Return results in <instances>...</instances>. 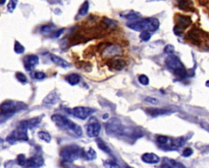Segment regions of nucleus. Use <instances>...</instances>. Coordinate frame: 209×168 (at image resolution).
Segmentation results:
<instances>
[{
	"label": "nucleus",
	"mask_w": 209,
	"mask_h": 168,
	"mask_svg": "<svg viewBox=\"0 0 209 168\" xmlns=\"http://www.w3.org/2000/svg\"><path fill=\"white\" fill-rule=\"evenodd\" d=\"M52 120L61 129L70 131L77 136H82V130L81 126H78L75 122L70 121V119H68L65 116L61 115V114H54L52 116Z\"/></svg>",
	"instance_id": "obj_1"
},
{
	"label": "nucleus",
	"mask_w": 209,
	"mask_h": 168,
	"mask_svg": "<svg viewBox=\"0 0 209 168\" xmlns=\"http://www.w3.org/2000/svg\"><path fill=\"white\" fill-rule=\"evenodd\" d=\"M127 26L135 31H155L159 27V21L156 18H146L141 21H131L127 24Z\"/></svg>",
	"instance_id": "obj_2"
},
{
	"label": "nucleus",
	"mask_w": 209,
	"mask_h": 168,
	"mask_svg": "<svg viewBox=\"0 0 209 168\" xmlns=\"http://www.w3.org/2000/svg\"><path fill=\"white\" fill-rule=\"evenodd\" d=\"M83 151L78 145H67L61 149L60 155L66 162H74L79 158H83Z\"/></svg>",
	"instance_id": "obj_3"
},
{
	"label": "nucleus",
	"mask_w": 209,
	"mask_h": 168,
	"mask_svg": "<svg viewBox=\"0 0 209 168\" xmlns=\"http://www.w3.org/2000/svg\"><path fill=\"white\" fill-rule=\"evenodd\" d=\"M21 103H16L12 101H6L0 105V112L2 115L9 116L12 115L19 109H22V106H20Z\"/></svg>",
	"instance_id": "obj_4"
},
{
	"label": "nucleus",
	"mask_w": 209,
	"mask_h": 168,
	"mask_svg": "<svg viewBox=\"0 0 209 168\" xmlns=\"http://www.w3.org/2000/svg\"><path fill=\"white\" fill-rule=\"evenodd\" d=\"M106 133L109 135H118L122 132V126L121 121L118 118H111L106 124Z\"/></svg>",
	"instance_id": "obj_5"
},
{
	"label": "nucleus",
	"mask_w": 209,
	"mask_h": 168,
	"mask_svg": "<svg viewBox=\"0 0 209 168\" xmlns=\"http://www.w3.org/2000/svg\"><path fill=\"white\" fill-rule=\"evenodd\" d=\"M28 140L29 137L27 135V129L22 128L20 126H18L15 131H13L10 136H8L7 138V141L11 144H13L17 141H27Z\"/></svg>",
	"instance_id": "obj_6"
},
{
	"label": "nucleus",
	"mask_w": 209,
	"mask_h": 168,
	"mask_svg": "<svg viewBox=\"0 0 209 168\" xmlns=\"http://www.w3.org/2000/svg\"><path fill=\"white\" fill-rule=\"evenodd\" d=\"M95 109L89 107H83V106H78L75 107L71 110L72 114L77 118L85 120L91 116L93 113H95Z\"/></svg>",
	"instance_id": "obj_7"
},
{
	"label": "nucleus",
	"mask_w": 209,
	"mask_h": 168,
	"mask_svg": "<svg viewBox=\"0 0 209 168\" xmlns=\"http://www.w3.org/2000/svg\"><path fill=\"white\" fill-rule=\"evenodd\" d=\"M102 126L96 118H92L87 123V135L91 138L97 137L100 134Z\"/></svg>",
	"instance_id": "obj_8"
},
{
	"label": "nucleus",
	"mask_w": 209,
	"mask_h": 168,
	"mask_svg": "<svg viewBox=\"0 0 209 168\" xmlns=\"http://www.w3.org/2000/svg\"><path fill=\"white\" fill-rule=\"evenodd\" d=\"M38 64V57L36 55H29L24 58V66L27 71H31Z\"/></svg>",
	"instance_id": "obj_9"
},
{
	"label": "nucleus",
	"mask_w": 209,
	"mask_h": 168,
	"mask_svg": "<svg viewBox=\"0 0 209 168\" xmlns=\"http://www.w3.org/2000/svg\"><path fill=\"white\" fill-rule=\"evenodd\" d=\"M43 159L40 156H34L30 158L26 159L25 167L26 168H38L42 166Z\"/></svg>",
	"instance_id": "obj_10"
},
{
	"label": "nucleus",
	"mask_w": 209,
	"mask_h": 168,
	"mask_svg": "<svg viewBox=\"0 0 209 168\" xmlns=\"http://www.w3.org/2000/svg\"><path fill=\"white\" fill-rule=\"evenodd\" d=\"M166 64L169 68H171L173 70L178 69V68L183 67V65L180 61V60L173 55H169L167 57V58L166 59Z\"/></svg>",
	"instance_id": "obj_11"
},
{
	"label": "nucleus",
	"mask_w": 209,
	"mask_h": 168,
	"mask_svg": "<svg viewBox=\"0 0 209 168\" xmlns=\"http://www.w3.org/2000/svg\"><path fill=\"white\" fill-rule=\"evenodd\" d=\"M142 159L144 162L148 164H156L160 161V158L157 154L153 153H144L142 157Z\"/></svg>",
	"instance_id": "obj_12"
},
{
	"label": "nucleus",
	"mask_w": 209,
	"mask_h": 168,
	"mask_svg": "<svg viewBox=\"0 0 209 168\" xmlns=\"http://www.w3.org/2000/svg\"><path fill=\"white\" fill-rule=\"evenodd\" d=\"M176 20L177 22V26L182 28V30L186 29L191 24V18L190 17H186V16L177 15L176 17Z\"/></svg>",
	"instance_id": "obj_13"
},
{
	"label": "nucleus",
	"mask_w": 209,
	"mask_h": 168,
	"mask_svg": "<svg viewBox=\"0 0 209 168\" xmlns=\"http://www.w3.org/2000/svg\"><path fill=\"white\" fill-rule=\"evenodd\" d=\"M108 65H109V67L111 68L112 69L118 70L119 71V70H122V69H124L126 63H125V61L123 60L114 59L112 60V61H110L108 63Z\"/></svg>",
	"instance_id": "obj_14"
},
{
	"label": "nucleus",
	"mask_w": 209,
	"mask_h": 168,
	"mask_svg": "<svg viewBox=\"0 0 209 168\" xmlns=\"http://www.w3.org/2000/svg\"><path fill=\"white\" fill-rule=\"evenodd\" d=\"M59 101V96L56 92H51L48 94L43 100V105H53L57 103Z\"/></svg>",
	"instance_id": "obj_15"
},
{
	"label": "nucleus",
	"mask_w": 209,
	"mask_h": 168,
	"mask_svg": "<svg viewBox=\"0 0 209 168\" xmlns=\"http://www.w3.org/2000/svg\"><path fill=\"white\" fill-rule=\"evenodd\" d=\"M50 58H51L52 62H54V63L57 64V65H59V66H61V67L62 68H68L70 65L66 60L62 59L61 57H58L57 55L52 54L51 56H50Z\"/></svg>",
	"instance_id": "obj_16"
},
{
	"label": "nucleus",
	"mask_w": 209,
	"mask_h": 168,
	"mask_svg": "<svg viewBox=\"0 0 209 168\" xmlns=\"http://www.w3.org/2000/svg\"><path fill=\"white\" fill-rule=\"evenodd\" d=\"M146 114L150 116H153V117L163 115V114H167L170 113V111L167 109H146Z\"/></svg>",
	"instance_id": "obj_17"
},
{
	"label": "nucleus",
	"mask_w": 209,
	"mask_h": 168,
	"mask_svg": "<svg viewBox=\"0 0 209 168\" xmlns=\"http://www.w3.org/2000/svg\"><path fill=\"white\" fill-rule=\"evenodd\" d=\"M66 82H69L72 86H75L80 82V76L77 74H70L66 76Z\"/></svg>",
	"instance_id": "obj_18"
},
{
	"label": "nucleus",
	"mask_w": 209,
	"mask_h": 168,
	"mask_svg": "<svg viewBox=\"0 0 209 168\" xmlns=\"http://www.w3.org/2000/svg\"><path fill=\"white\" fill-rule=\"evenodd\" d=\"M189 39L192 42H194V44H198V43H200V37H199V34L196 33V31L194 30H191L190 32L188 33V35H187Z\"/></svg>",
	"instance_id": "obj_19"
},
{
	"label": "nucleus",
	"mask_w": 209,
	"mask_h": 168,
	"mask_svg": "<svg viewBox=\"0 0 209 168\" xmlns=\"http://www.w3.org/2000/svg\"><path fill=\"white\" fill-rule=\"evenodd\" d=\"M178 7L182 10H189L192 7L193 3L190 0H178Z\"/></svg>",
	"instance_id": "obj_20"
},
{
	"label": "nucleus",
	"mask_w": 209,
	"mask_h": 168,
	"mask_svg": "<svg viewBox=\"0 0 209 168\" xmlns=\"http://www.w3.org/2000/svg\"><path fill=\"white\" fill-rule=\"evenodd\" d=\"M96 141H97V145H98V147L102 149V151L105 152V153H108V154H110V153H111V151H110V149L109 148V146H108V145H106V144L103 141H102V139L97 138Z\"/></svg>",
	"instance_id": "obj_21"
},
{
	"label": "nucleus",
	"mask_w": 209,
	"mask_h": 168,
	"mask_svg": "<svg viewBox=\"0 0 209 168\" xmlns=\"http://www.w3.org/2000/svg\"><path fill=\"white\" fill-rule=\"evenodd\" d=\"M83 158L87 160H94L97 158V153L96 151L92 148H89L87 151H83Z\"/></svg>",
	"instance_id": "obj_22"
},
{
	"label": "nucleus",
	"mask_w": 209,
	"mask_h": 168,
	"mask_svg": "<svg viewBox=\"0 0 209 168\" xmlns=\"http://www.w3.org/2000/svg\"><path fill=\"white\" fill-rule=\"evenodd\" d=\"M88 10H89V2L87 0V1H85V2L82 3V6H81L80 9L78 11V17H84L85 15H87V14Z\"/></svg>",
	"instance_id": "obj_23"
},
{
	"label": "nucleus",
	"mask_w": 209,
	"mask_h": 168,
	"mask_svg": "<svg viewBox=\"0 0 209 168\" xmlns=\"http://www.w3.org/2000/svg\"><path fill=\"white\" fill-rule=\"evenodd\" d=\"M38 136V138L40 139V140H42V141L47 142V143H49L52 140L51 135L49 134L48 132H46V131H39Z\"/></svg>",
	"instance_id": "obj_24"
},
{
	"label": "nucleus",
	"mask_w": 209,
	"mask_h": 168,
	"mask_svg": "<svg viewBox=\"0 0 209 168\" xmlns=\"http://www.w3.org/2000/svg\"><path fill=\"white\" fill-rule=\"evenodd\" d=\"M174 74H175L176 76L179 77V78H184L186 75H187V72H186V69H185L183 66V67L178 68V69H175V70H174Z\"/></svg>",
	"instance_id": "obj_25"
},
{
	"label": "nucleus",
	"mask_w": 209,
	"mask_h": 168,
	"mask_svg": "<svg viewBox=\"0 0 209 168\" xmlns=\"http://www.w3.org/2000/svg\"><path fill=\"white\" fill-rule=\"evenodd\" d=\"M16 78H17V79L20 82H21V83L26 84V82H28L26 76L23 73H21V72H17V74H16Z\"/></svg>",
	"instance_id": "obj_26"
},
{
	"label": "nucleus",
	"mask_w": 209,
	"mask_h": 168,
	"mask_svg": "<svg viewBox=\"0 0 209 168\" xmlns=\"http://www.w3.org/2000/svg\"><path fill=\"white\" fill-rule=\"evenodd\" d=\"M14 51L17 54H22L25 52V47L18 41H16L15 45H14Z\"/></svg>",
	"instance_id": "obj_27"
},
{
	"label": "nucleus",
	"mask_w": 209,
	"mask_h": 168,
	"mask_svg": "<svg viewBox=\"0 0 209 168\" xmlns=\"http://www.w3.org/2000/svg\"><path fill=\"white\" fill-rule=\"evenodd\" d=\"M151 38V34L149 31H142L141 35H140V38L143 41V42H148L149 40Z\"/></svg>",
	"instance_id": "obj_28"
},
{
	"label": "nucleus",
	"mask_w": 209,
	"mask_h": 168,
	"mask_svg": "<svg viewBox=\"0 0 209 168\" xmlns=\"http://www.w3.org/2000/svg\"><path fill=\"white\" fill-rule=\"evenodd\" d=\"M17 2H18V0H10L9 1V2L7 3V10L10 12H12L13 11L15 10L16 7H17Z\"/></svg>",
	"instance_id": "obj_29"
},
{
	"label": "nucleus",
	"mask_w": 209,
	"mask_h": 168,
	"mask_svg": "<svg viewBox=\"0 0 209 168\" xmlns=\"http://www.w3.org/2000/svg\"><path fill=\"white\" fill-rule=\"evenodd\" d=\"M138 81L141 84L144 85V86H146V85H148L149 82H150V80H149V78L145 74H142V75L139 76V78H138Z\"/></svg>",
	"instance_id": "obj_30"
},
{
	"label": "nucleus",
	"mask_w": 209,
	"mask_h": 168,
	"mask_svg": "<svg viewBox=\"0 0 209 168\" xmlns=\"http://www.w3.org/2000/svg\"><path fill=\"white\" fill-rule=\"evenodd\" d=\"M140 17H141V16H140L139 13H137V12L129 13V14H127V15L124 16L125 18H127V20H130L131 21H136V20L138 19Z\"/></svg>",
	"instance_id": "obj_31"
},
{
	"label": "nucleus",
	"mask_w": 209,
	"mask_h": 168,
	"mask_svg": "<svg viewBox=\"0 0 209 168\" xmlns=\"http://www.w3.org/2000/svg\"><path fill=\"white\" fill-rule=\"evenodd\" d=\"M40 30L42 34H49V33H51V32L53 30V26H52V25H43V26L41 27Z\"/></svg>",
	"instance_id": "obj_32"
},
{
	"label": "nucleus",
	"mask_w": 209,
	"mask_h": 168,
	"mask_svg": "<svg viewBox=\"0 0 209 168\" xmlns=\"http://www.w3.org/2000/svg\"><path fill=\"white\" fill-rule=\"evenodd\" d=\"M26 159L27 158H26V156L24 155V154H19V155L17 156V163L19 164L20 166H24L25 164H26Z\"/></svg>",
	"instance_id": "obj_33"
},
{
	"label": "nucleus",
	"mask_w": 209,
	"mask_h": 168,
	"mask_svg": "<svg viewBox=\"0 0 209 168\" xmlns=\"http://www.w3.org/2000/svg\"><path fill=\"white\" fill-rule=\"evenodd\" d=\"M166 161H167V162H168V163L171 164L172 166H173V167H176V168H186V166H184L183 164L181 163V162H176V161H174V160H166Z\"/></svg>",
	"instance_id": "obj_34"
},
{
	"label": "nucleus",
	"mask_w": 209,
	"mask_h": 168,
	"mask_svg": "<svg viewBox=\"0 0 209 168\" xmlns=\"http://www.w3.org/2000/svg\"><path fill=\"white\" fill-rule=\"evenodd\" d=\"M174 51H175V49H174V47L171 44L167 45V46L164 47V52L166 53V54L172 55L174 52Z\"/></svg>",
	"instance_id": "obj_35"
},
{
	"label": "nucleus",
	"mask_w": 209,
	"mask_h": 168,
	"mask_svg": "<svg viewBox=\"0 0 209 168\" xmlns=\"http://www.w3.org/2000/svg\"><path fill=\"white\" fill-rule=\"evenodd\" d=\"M34 78H36V79L38 80H42L46 78V74L44 73H42V72H35L34 74Z\"/></svg>",
	"instance_id": "obj_36"
},
{
	"label": "nucleus",
	"mask_w": 209,
	"mask_h": 168,
	"mask_svg": "<svg viewBox=\"0 0 209 168\" xmlns=\"http://www.w3.org/2000/svg\"><path fill=\"white\" fill-rule=\"evenodd\" d=\"M106 164L109 166V168H120V166L116 162H114V161H106Z\"/></svg>",
	"instance_id": "obj_37"
},
{
	"label": "nucleus",
	"mask_w": 209,
	"mask_h": 168,
	"mask_svg": "<svg viewBox=\"0 0 209 168\" xmlns=\"http://www.w3.org/2000/svg\"><path fill=\"white\" fill-rule=\"evenodd\" d=\"M193 154V150L190 148H186L183 150V153H182V155L186 158H188L190 156H191Z\"/></svg>",
	"instance_id": "obj_38"
},
{
	"label": "nucleus",
	"mask_w": 209,
	"mask_h": 168,
	"mask_svg": "<svg viewBox=\"0 0 209 168\" xmlns=\"http://www.w3.org/2000/svg\"><path fill=\"white\" fill-rule=\"evenodd\" d=\"M104 21H105V24H106V25H107L108 27L114 28L116 26V23H115L114 21H112V20H110V19H107V18H106V19L104 20Z\"/></svg>",
	"instance_id": "obj_39"
},
{
	"label": "nucleus",
	"mask_w": 209,
	"mask_h": 168,
	"mask_svg": "<svg viewBox=\"0 0 209 168\" xmlns=\"http://www.w3.org/2000/svg\"><path fill=\"white\" fill-rule=\"evenodd\" d=\"M145 101L147 102V103H150V104H152V105H156V104L158 103V99H156V98H154V97H146V99H145Z\"/></svg>",
	"instance_id": "obj_40"
},
{
	"label": "nucleus",
	"mask_w": 209,
	"mask_h": 168,
	"mask_svg": "<svg viewBox=\"0 0 209 168\" xmlns=\"http://www.w3.org/2000/svg\"><path fill=\"white\" fill-rule=\"evenodd\" d=\"M63 32H64L63 29H61V30H56V31L52 32L51 34V35L52 38H58V37H60V36L61 35V34H62Z\"/></svg>",
	"instance_id": "obj_41"
},
{
	"label": "nucleus",
	"mask_w": 209,
	"mask_h": 168,
	"mask_svg": "<svg viewBox=\"0 0 209 168\" xmlns=\"http://www.w3.org/2000/svg\"><path fill=\"white\" fill-rule=\"evenodd\" d=\"M173 31L175 34H177V36H181L183 34V30H182V28H180L179 26H177V25H176L175 27H174Z\"/></svg>",
	"instance_id": "obj_42"
},
{
	"label": "nucleus",
	"mask_w": 209,
	"mask_h": 168,
	"mask_svg": "<svg viewBox=\"0 0 209 168\" xmlns=\"http://www.w3.org/2000/svg\"><path fill=\"white\" fill-rule=\"evenodd\" d=\"M161 168H174V167L172 166L171 164L163 163V165H162V166H161Z\"/></svg>",
	"instance_id": "obj_43"
},
{
	"label": "nucleus",
	"mask_w": 209,
	"mask_h": 168,
	"mask_svg": "<svg viewBox=\"0 0 209 168\" xmlns=\"http://www.w3.org/2000/svg\"><path fill=\"white\" fill-rule=\"evenodd\" d=\"M6 2V0H0V5H3Z\"/></svg>",
	"instance_id": "obj_44"
},
{
	"label": "nucleus",
	"mask_w": 209,
	"mask_h": 168,
	"mask_svg": "<svg viewBox=\"0 0 209 168\" xmlns=\"http://www.w3.org/2000/svg\"><path fill=\"white\" fill-rule=\"evenodd\" d=\"M126 168H132V167H131V166H127Z\"/></svg>",
	"instance_id": "obj_45"
}]
</instances>
